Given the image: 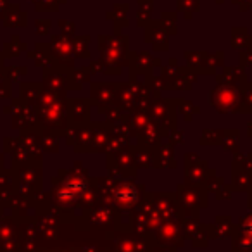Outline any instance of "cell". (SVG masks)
<instances>
[{"label": "cell", "instance_id": "cell-1", "mask_svg": "<svg viewBox=\"0 0 252 252\" xmlns=\"http://www.w3.org/2000/svg\"><path fill=\"white\" fill-rule=\"evenodd\" d=\"M116 200L123 206H131L137 202V190L130 185H123L121 189L116 192Z\"/></svg>", "mask_w": 252, "mask_h": 252}, {"label": "cell", "instance_id": "cell-2", "mask_svg": "<svg viewBox=\"0 0 252 252\" xmlns=\"http://www.w3.org/2000/svg\"><path fill=\"white\" fill-rule=\"evenodd\" d=\"M245 235H247L249 238H252V220L245 224Z\"/></svg>", "mask_w": 252, "mask_h": 252}]
</instances>
